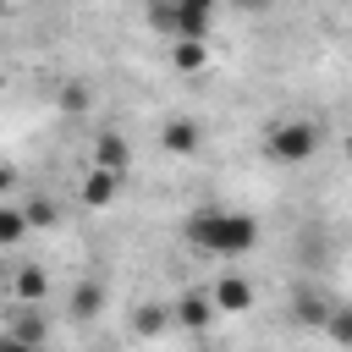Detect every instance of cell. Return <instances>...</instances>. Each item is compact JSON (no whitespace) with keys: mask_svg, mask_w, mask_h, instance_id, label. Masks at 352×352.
<instances>
[{"mask_svg":"<svg viewBox=\"0 0 352 352\" xmlns=\"http://www.w3.org/2000/svg\"><path fill=\"white\" fill-rule=\"evenodd\" d=\"M236 6H242V11H270L275 0H236Z\"/></svg>","mask_w":352,"mask_h":352,"instance_id":"d6986e66","label":"cell"},{"mask_svg":"<svg viewBox=\"0 0 352 352\" xmlns=\"http://www.w3.org/2000/svg\"><path fill=\"white\" fill-rule=\"evenodd\" d=\"M209 297H214L220 314H248V308H253V286H248L242 275H220V280L209 286Z\"/></svg>","mask_w":352,"mask_h":352,"instance_id":"5b68a950","label":"cell"},{"mask_svg":"<svg viewBox=\"0 0 352 352\" xmlns=\"http://www.w3.org/2000/svg\"><path fill=\"white\" fill-rule=\"evenodd\" d=\"M99 302H104V292H99L94 280H82V286L72 292V314H77V319H94V314H99Z\"/></svg>","mask_w":352,"mask_h":352,"instance_id":"4fadbf2b","label":"cell"},{"mask_svg":"<svg viewBox=\"0 0 352 352\" xmlns=\"http://www.w3.org/2000/svg\"><path fill=\"white\" fill-rule=\"evenodd\" d=\"M170 319H176V330H192V336H198V330H209V324L220 319V308H214L209 292H187V297L170 308Z\"/></svg>","mask_w":352,"mask_h":352,"instance_id":"3957f363","label":"cell"},{"mask_svg":"<svg viewBox=\"0 0 352 352\" xmlns=\"http://www.w3.org/2000/svg\"><path fill=\"white\" fill-rule=\"evenodd\" d=\"M44 292H50V275H44L38 264H22V270H16V297H22V302H44Z\"/></svg>","mask_w":352,"mask_h":352,"instance_id":"9c48e42d","label":"cell"},{"mask_svg":"<svg viewBox=\"0 0 352 352\" xmlns=\"http://www.w3.org/2000/svg\"><path fill=\"white\" fill-rule=\"evenodd\" d=\"M160 143H165V154H192L204 138H198V121H165Z\"/></svg>","mask_w":352,"mask_h":352,"instance_id":"ba28073f","label":"cell"},{"mask_svg":"<svg viewBox=\"0 0 352 352\" xmlns=\"http://www.w3.org/2000/svg\"><path fill=\"white\" fill-rule=\"evenodd\" d=\"M28 231H33V226H28V214H22L16 204H0V248H16Z\"/></svg>","mask_w":352,"mask_h":352,"instance_id":"30bf717a","label":"cell"},{"mask_svg":"<svg viewBox=\"0 0 352 352\" xmlns=\"http://www.w3.org/2000/svg\"><path fill=\"white\" fill-rule=\"evenodd\" d=\"M165 324H176V319H170V308H160V302H143V308H138V319H132V330H138V336H160Z\"/></svg>","mask_w":352,"mask_h":352,"instance_id":"7c38bea8","label":"cell"},{"mask_svg":"<svg viewBox=\"0 0 352 352\" xmlns=\"http://www.w3.org/2000/svg\"><path fill=\"white\" fill-rule=\"evenodd\" d=\"M6 187H11V170H6V165H0V198H6Z\"/></svg>","mask_w":352,"mask_h":352,"instance_id":"ffe728a7","label":"cell"},{"mask_svg":"<svg viewBox=\"0 0 352 352\" xmlns=\"http://www.w3.org/2000/svg\"><path fill=\"white\" fill-rule=\"evenodd\" d=\"M170 6H176V0H143V11H148V16H154V22H160V16H165V11H170Z\"/></svg>","mask_w":352,"mask_h":352,"instance_id":"ac0fdd59","label":"cell"},{"mask_svg":"<svg viewBox=\"0 0 352 352\" xmlns=\"http://www.w3.org/2000/svg\"><path fill=\"white\" fill-rule=\"evenodd\" d=\"M182 236H187V248H198V253L231 264V258H248V253L258 248V220L242 214V209L204 204V209H192V214L182 220Z\"/></svg>","mask_w":352,"mask_h":352,"instance_id":"6da1fadb","label":"cell"},{"mask_svg":"<svg viewBox=\"0 0 352 352\" xmlns=\"http://www.w3.org/2000/svg\"><path fill=\"white\" fill-rule=\"evenodd\" d=\"M324 336H330L336 346H346V352H352V308H330V319H324Z\"/></svg>","mask_w":352,"mask_h":352,"instance_id":"5bb4252c","label":"cell"},{"mask_svg":"<svg viewBox=\"0 0 352 352\" xmlns=\"http://www.w3.org/2000/svg\"><path fill=\"white\" fill-rule=\"evenodd\" d=\"M0 352H44V346H33V341H22L16 330H0Z\"/></svg>","mask_w":352,"mask_h":352,"instance_id":"e0dca14e","label":"cell"},{"mask_svg":"<svg viewBox=\"0 0 352 352\" xmlns=\"http://www.w3.org/2000/svg\"><path fill=\"white\" fill-rule=\"evenodd\" d=\"M0 6H6V0H0Z\"/></svg>","mask_w":352,"mask_h":352,"instance_id":"44dd1931","label":"cell"},{"mask_svg":"<svg viewBox=\"0 0 352 352\" xmlns=\"http://www.w3.org/2000/svg\"><path fill=\"white\" fill-rule=\"evenodd\" d=\"M319 143H324V126L308 121V116H297V121H275V126L264 132V148H270L275 165H308V160L319 154Z\"/></svg>","mask_w":352,"mask_h":352,"instance_id":"7a4b0ae2","label":"cell"},{"mask_svg":"<svg viewBox=\"0 0 352 352\" xmlns=\"http://www.w3.org/2000/svg\"><path fill=\"white\" fill-rule=\"evenodd\" d=\"M297 319L324 330V319H330V302H324V297H314V292H302V297H297Z\"/></svg>","mask_w":352,"mask_h":352,"instance_id":"9a60e30c","label":"cell"},{"mask_svg":"<svg viewBox=\"0 0 352 352\" xmlns=\"http://www.w3.org/2000/svg\"><path fill=\"white\" fill-rule=\"evenodd\" d=\"M170 60H176V72H204L209 66V44L204 38H170Z\"/></svg>","mask_w":352,"mask_h":352,"instance_id":"52a82bcc","label":"cell"},{"mask_svg":"<svg viewBox=\"0 0 352 352\" xmlns=\"http://www.w3.org/2000/svg\"><path fill=\"white\" fill-rule=\"evenodd\" d=\"M94 165H104V170H121V176H126V165H132L126 138H121V132H99V138H94Z\"/></svg>","mask_w":352,"mask_h":352,"instance_id":"8992f818","label":"cell"},{"mask_svg":"<svg viewBox=\"0 0 352 352\" xmlns=\"http://www.w3.org/2000/svg\"><path fill=\"white\" fill-rule=\"evenodd\" d=\"M60 104H66V110H88V104H94V94H88L82 82H66V94H60Z\"/></svg>","mask_w":352,"mask_h":352,"instance_id":"2e32d148","label":"cell"},{"mask_svg":"<svg viewBox=\"0 0 352 352\" xmlns=\"http://www.w3.org/2000/svg\"><path fill=\"white\" fill-rule=\"evenodd\" d=\"M121 170H104V165H88V176H82V204L88 209H110L116 198H121Z\"/></svg>","mask_w":352,"mask_h":352,"instance_id":"277c9868","label":"cell"},{"mask_svg":"<svg viewBox=\"0 0 352 352\" xmlns=\"http://www.w3.org/2000/svg\"><path fill=\"white\" fill-rule=\"evenodd\" d=\"M22 214H28V226H33V231H50V226L60 220V204H55V198H28V204H22Z\"/></svg>","mask_w":352,"mask_h":352,"instance_id":"8fae6325","label":"cell"}]
</instances>
